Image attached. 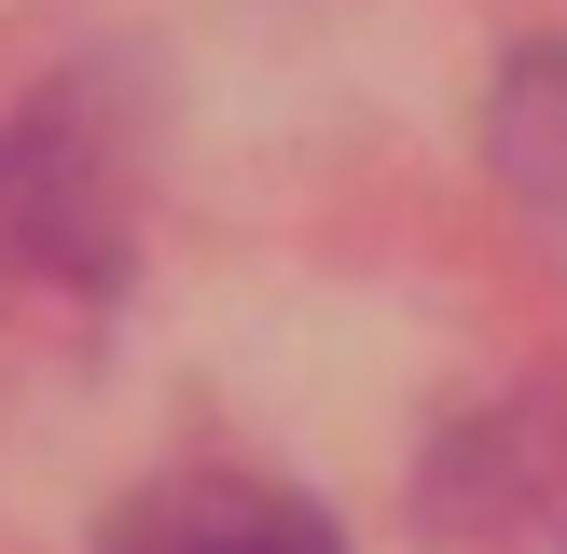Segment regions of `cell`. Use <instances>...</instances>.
<instances>
[{"instance_id":"obj_2","label":"cell","mask_w":567,"mask_h":554,"mask_svg":"<svg viewBox=\"0 0 567 554\" xmlns=\"http://www.w3.org/2000/svg\"><path fill=\"white\" fill-rule=\"evenodd\" d=\"M97 554H347V526L291 485H249V471H166L111 513Z\"/></svg>"},{"instance_id":"obj_3","label":"cell","mask_w":567,"mask_h":554,"mask_svg":"<svg viewBox=\"0 0 567 554\" xmlns=\"http://www.w3.org/2000/svg\"><path fill=\"white\" fill-rule=\"evenodd\" d=\"M485 153L513 166V194H540V208H567V42H540V55H513V70H498Z\"/></svg>"},{"instance_id":"obj_1","label":"cell","mask_w":567,"mask_h":554,"mask_svg":"<svg viewBox=\"0 0 567 554\" xmlns=\"http://www.w3.org/2000/svg\"><path fill=\"white\" fill-rule=\"evenodd\" d=\"M0 277H70V291L125 277V194L70 125H0Z\"/></svg>"}]
</instances>
